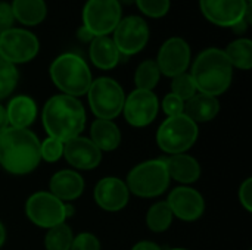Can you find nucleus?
Segmentation results:
<instances>
[{
  "label": "nucleus",
  "instance_id": "obj_13",
  "mask_svg": "<svg viewBox=\"0 0 252 250\" xmlns=\"http://www.w3.org/2000/svg\"><path fill=\"white\" fill-rule=\"evenodd\" d=\"M190 62V47L189 44L179 37L167 40L158 53V68L167 77H177L185 74Z\"/></svg>",
  "mask_w": 252,
  "mask_h": 250
},
{
  "label": "nucleus",
  "instance_id": "obj_18",
  "mask_svg": "<svg viewBox=\"0 0 252 250\" xmlns=\"http://www.w3.org/2000/svg\"><path fill=\"white\" fill-rule=\"evenodd\" d=\"M84 181L75 171L63 169L56 172L50 180V192L55 197L62 200H74L81 196Z\"/></svg>",
  "mask_w": 252,
  "mask_h": 250
},
{
  "label": "nucleus",
  "instance_id": "obj_5",
  "mask_svg": "<svg viewBox=\"0 0 252 250\" xmlns=\"http://www.w3.org/2000/svg\"><path fill=\"white\" fill-rule=\"evenodd\" d=\"M170 184V175L164 159H154L134 167L127 177V189L140 197L162 194Z\"/></svg>",
  "mask_w": 252,
  "mask_h": 250
},
{
  "label": "nucleus",
  "instance_id": "obj_4",
  "mask_svg": "<svg viewBox=\"0 0 252 250\" xmlns=\"http://www.w3.org/2000/svg\"><path fill=\"white\" fill-rule=\"evenodd\" d=\"M50 77L55 85L66 96H83L92 85V72L83 57L74 53H63L50 66Z\"/></svg>",
  "mask_w": 252,
  "mask_h": 250
},
{
  "label": "nucleus",
  "instance_id": "obj_26",
  "mask_svg": "<svg viewBox=\"0 0 252 250\" xmlns=\"http://www.w3.org/2000/svg\"><path fill=\"white\" fill-rule=\"evenodd\" d=\"M171 221H173V212L167 205V202H158L148 211L146 224L155 233L165 231L171 225Z\"/></svg>",
  "mask_w": 252,
  "mask_h": 250
},
{
  "label": "nucleus",
  "instance_id": "obj_32",
  "mask_svg": "<svg viewBox=\"0 0 252 250\" xmlns=\"http://www.w3.org/2000/svg\"><path fill=\"white\" fill-rule=\"evenodd\" d=\"M63 155V143L53 139L47 137L43 143H40V156L47 161V162H56L61 159Z\"/></svg>",
  "mask_w": 252,
  "mask_h": 250
},
{
  "label": "nucleus",
  "instance_id": "obj_12",
  "mask_svg": "<svg viewBox=\"0 0 252 250\" xmlns=\"http://www.w3.org/2000/svg\"><path fill=\"white\" fill-rule=\"evenodd\" d=\"M158 97L148 90H134L124 102V116L133 127H146L158 115Z\"/></svg>",
  "mask_w": 252,
  "mask_h": 250
},
{
  "label": "nucleus",
  "instance_id": "obj_28",
  "mask_svg": "<svg viewBox=\"0 0 252 250\" xmlns=\"http://www.w3.org/2000/svg\"><path fill=\"white\" fill-rule=\"evenodd\" d=\"M72 231L68 225L59 224L56 227L49 228L44 245L47 250H69L72 243Z\"/></svg>",
  "mask_w": 252,
  "mask_h": 250
},
{
  "label": "nucleus",
  "instance_id": "obj_29",
  "mask_svg": "<svg viewBox=\"0 0 252 250\" xmlns=\"http://www.w3.org/2000/svg\"><path fill=\"white\" fill-rule=\"evenodd\" d=\"M18 71L15 65L0 56V100L7 97L16 87Z\"/></svg>",
  "mask_w": 252,
  "mask_h": 250
},
{
  "label": "nucleus",
  "instance_id": "obj_25",
  "mask_svg": "<svg viewBox=\"0 0 252 250\" xmlns=\"http://www.w3.org/2000/svg\"><path fill=\"white\" fill-rule=\"evenodd\" d=\"M229 62L232 66H236L239 69H251L252 68V43L248 38H239L235 40L227 46L224 50Z\"/></svg>",
  "mask_w": 252,
  "mask_h": 250
},
{
  "label": "nucleus",
  "instance_id": "obj_6",
  "mask_svg": "<svg viewBox=\"0 0 252 250\" xmlns=\"http://www.w3.org/2000/svg\"><path fill=\"white\" fill-rule=\"evenodd\" d=\"M198 139V125L186 115L167 118L157 134L158 146L170 155H180L190 149Z\"/></svg>",
  "mask_w": 252,
  "mask_h": 250
},
{
  "label": "nucleus",
  "instance_id": "obj_35",
  "mask_svg": "<svg viewBox=\"0 0 252 250\" xmlns=\"http://www.w3.org/2000/svg\"><path fill=\"white\" fill-rule=\"evenodd\" d=\"M13 21H15V18H13L10 4H7L4 1H0V32L12 28Z\"/></svg>",
  "mask_w": 252,
  "mask_h": 250
},
{
  "label": "nucleus",
  "instance_id": "obj_1",
  "mask_svg": "<svg viewBox=\"0 0 252 250\" xmlns=\"http://www.w3.org/2000/svg\"><path fill=\"white\" fill-rule=\"evenodd\" d=\"M40 141L27 128L7 127L0 133V164L15 175L34 171L40 162Z\"/></svg>",
  "mask_w": 252,
  "mask_h": 250
},
{
  "label": "nucleus",
  "instance_id": "obj_8",
  "mask_svg": "<svg viewBox=\"0 0 252 250\" xmlns=\"http://www.w3.org/2000/svg\"><path fill=\"white\" fill-rule=\"evenodd\" d=\"M121 21V4L118 0H87L83 10V28L93 37L112 32Z\"/></svg>",
  "mask_w": 252,
  "mask_h": 250
},
{
  "label": "nucleus",
  "instance_id": "obj_20",
  "mask_svg": "<svg viewBox=\"0 0 252 250\" xmlns=\"http://www.w3.org/2000/svg\"><path fill=\"white\" fill-rule=\"evenodd\" d=\"M220 111V103L216 97L207 94H195L185 103L183 115L196 122L211 121Z\"/></svg>",
  "mask_w": 252,
  "mask_h": 250
},
{
  "label": "nucleus",
  "instance_id": "obj_10",
  "mask_svg": "<svg viewBox=\"0 0 252 250\" xmlns=\"http://www.w3.org/2000/svg\"><path fill=\"white\" fill-rule=\"evenodd\" d=\"M27 217L41 228H52L63 224L66 220L65 203H62L52 193H34L25 205Z\"/></svg>",
  "mask_w": 252,
  "mask_h": 250
},
{
  "label": "nucleus",
  "instance_id": "obj_24",
  "mask_svg": "<svg viewBox=\"0 0 252 250\" xmlns=\"http://www.w3.org/2000/svg\"><path fill=\"white\" fill-rule=\"evenodd\" d=\"M10 7L13 18L24 25H37L46 18L44 0H13Z\"/></svg>",
  "mask_w": 252,
  "mask_h": 250
},
{
  "label": "nucleus",
  "instance_id": "obj_30",
  "mask_svg": "<svg viewBox=\"0 0 252 250\" xmlns=\"http://www.w3.org/2000/svg\"><path fill=\"white\" fill-rule=\"evenodd\" d=\"M171 88H173V94H176L183 102L189 100L196 93V85L189 74H180L174 77L171 83Z\"/></svg>",
  "mask_w": 252,
  "mask_h": 250
},
{
  "label": "nucleus",
  "instance_id": "obj_2",
  "mask_svg": "<svg viewBox=\"0 0 252 250\" xmlns=\"http://www.w3.org/2000/svg\"><path fill=\"white\" fill-rule=\"evenodd\" d=\"M43 125L49 137L65 143L74 137H78L84 130V108L72 96H53L43 108Z\"/></svg>",
  "mask_w": 252,
  "mask_h": 250
},
{
  "label": "nucleus",
  "instance_id": "obj_33",
  "mask_svg": "<svg viewBox=\"0 0 252 250\" xmlns=\"http://www.w3.org/2000/svg\"><path fill=\"white\" fill-rule=\"evenodd\" d=\"M69 250H100V243L97 237L90 233H81L72 239Z\"/></svg>",
  "mask_w": 252,
  "mask_h": 250
},
{
  "label": "nucleus",
  "instance_id": "obj_14",
  "mask_svg": "<svg viewBox=\"0 0 252 250\" xmlns=\"http://www.w3.org/2000/svg\"><path fill=\"white\" fill-rule=\"evenodd\" d=\"M204 16L220 27H233L244 19L248 9L247 0H199Z\"/></svg>",
  "mask_w": 252,
  "mask_h": 250
},
{
  "label": "nucleus",
  "instance_id": "obj_37",
  "mask_svg": "<svg viewBox=\"0 0 252 250\" xmlns=\"http://www.w3.org/2000/svg\"><path fill=\"white\" fill-rule=\"evenodd\" d=\"M131 250H161V248L152 242H140L137 243Z\"/></svg>",
  "mask_w": 252,
  "mask_h": 250
},
{
  "label": "nucleus",
  "instance_id": "obj_17",
  "mask_svg": "<svg viewBox=\"0 0 252 250\" xmlns=\"http://www.w3.org/2000/svg\"><path fill=\"white\" fill-rule=\"evenodd\" d=\"M94 200L102 209L117 212L127 205L128 189L120 178L106 177L96 184Z\"/></svg>",
  "mask_w": 252,
  "mask_h": 250
},
{
  "label": "nucleus",
  "instance_id": "obj_23",
  "mask_svg": "<svg viewBox=\"0 0 252 250\" xmlns=\"http://www.w3.org/2000/svg\"><path fill=\"white\" fill-rule=\"evenodd\" d=\"M92 141L99 150H115L121 143V133L118 127L108 119H96L92 124Z\"/></svg>",
  "mask_w": 252,
  "mask_h": 250
},
{
  "label": "nucleus",
  "instance_id": "obj_3",
  "mask_svg": "<svg viewBox=\"0 0 252 250\" xmlns=\"http://www.w3.org/2000/svg\"><path fill=\"white\" fill-rule=\"evenodd\" d=\"M190 77L201 94L216 97L229 88L233 77V66L224 50L207 49L196 57Z\"/></svg>",
  "mask_w": 252,
  "mask_h": 250
},
{
  "label": "nucleus",
  "instance_id": "obj_21",
  "mask_svg": "<svg viewBox=\"0 0 252 250\" xmlns=\"http://www.w3.org/2000/svg\"><path fill=\"white\" fill-rule=\"evenodd\" d=\"M90 59L100 69H112L120 60V52L108 35L94 37L90 43Z\"/></svg>",
  "mask_w": 252,
  "mask_h": 250
},
{
  "label": "nucleus",
  "instance_id": "obj_31",
  "mask_svg": "<svg viewBox=\"0 0 252 250\" xmlns=\"http://www.w3.org/2000/svg\"><path fill=\"white\" fill-rule=\"evenodd\" d=\"M137 7L151 18H161L170 10V0H136Z\"/></svg>",
  "mask_w": 252,
  "mask_h": 250
},
{
  "label": "nucleus",
  "instance_id": "obj_27",
  "mask_svg": "<svg viewBox=\"0 0 252 250\" xmlns=\"http://www.w3.org/2000/svg\"><path fill=\"white\" fill-rule=\"evenodd\" d=\"M159 68L155 60H145L142 62L134 74V83L139 90H148L152 91V88L159 81Z\"/></svg>",
  "mask_w": 252,
  "mask_h": 250
},
{
  "label": "nucleus",
  "instance_id": "obj_39",
  "mask_svg": "<svg viewBox=\"0 0 252 250\" xmlns=\"http://www.w3.org/2000/svg\"><path fill=\"white\" fill-rule=\"evenodd\" d=\"M248 25H250V24H248V22H247V19L244 18V19H241V21H239L238 24H235V25H233L232 28L235 29V32L241 34V32H245V31H247Z\"/></svg>",
  "mask_w": 252,
  "mask_h": 250
},
{
  "label": "nucleus",
  "instance_id": "obj_34",
  "mask_svg": "<svg viewBox=\"0 0 252 250\" xmlns=\"http://www.w3.org/2000/svg\"><path fill=\"white\" fill-rule=\"evenodd\" d=\"M162 108H164V112L168 115V118L177 116V115H182L183 113L185 102L182 99H179L176 94L170 93V94L165 96V99L162 102Z\"/></svg>",
  "mask_w": 252,
  "mask_h": 250
},
{
  "label": "nucleus",
  "instance_id": "obj_9",
  "mask_svg": "<svg viewBox=\"0 0 252 250\" xmlns=\"http://www.w3.org/2000/svg\"><path fill=\"white\" fill-rule=\"evenodd\" d=\"M38 53L37 37L21 28H9L0 32V56L15 63H25Z\"/></svg>",
  "mask_w": 252,
  "mask_h": 250
},
{
  "label": "nucleus",
  "instance_id": "obj_19",
  "mask_svg": "<svg viewBox=\"0 0 252 250\" xmlns=\"http://www.w3.org/2000/svg\"><path fill=\"white\" fill-rule=\"evenodd\" d=\"M165 161L167 171L170 178H174L180 183H193L201 175V168L196 159H193L189 155H173Z\"/></svg>",
  "mask_w": 252,
  "mask_h": 250
},
{
  "label": "nucleus",
  "instance_id": "obj_36",
  "mask_svg": "<svg viewBox=\"0 0 252 250\" xmlns=\"http://www.w3.org/2000/svg\"><path fill=\"white\" fill-rule=\"evenodd\" d=\"M239 199H241V203L244 205V208L251 212L252 211V180L251 178H247L244 181V184L241 186L239 189Z\"/></svg>",
  "mask_w": 252,
  "mask_h": 250
},
{
  "label": "nucleus",
  "instance_id": "obj_7",
  "mask_svg": "<svg viewBox=\"0 0 252 250\" xmlns=\"http://www.w3.org/2000/svg\"><path fill=\"white\" fill-rule=\"evenodd\" d=\"M87 93L90 108L99 119L111 121L121 113L126 96L124 90L115 80L106 77L97 78L96 81H92Z\"/></svg>",
  "mask_w": 252,
  "mask_h": 250
},
{
  "label": "nucleus",
  "instance_id": "obj_40",
  "mask_svg": "<svg viewBox=\"0 0 252 250\" xmlns=\"http://www.w3.org/2000/svg\"><path fill=\"white\" fill-rule=\"evenodd\" d=\"M4 239H6V231H4V227H3L1 222H0V248H1V245L4 243Z\"/></svg>",
  "mask_w": 252,
  "mask_h": 250
},
{
  "label": "nucleus",
  "instance_id": "obj_16",
  "mask_svg": "<svg viewBox=\"0 0 252 250\" xmlns=\"http://www.w3.org/2000/svg\"><path fill=\"white\" fill-rule=\"evenodd\" d=\"M63 156L72 167L78 169H93L102 161L100 150L86 137H74L63 144Z\"/></svg>",
  "mask_w": 252,
  "mask_h": 250
},
{
  "label": "nucleus",
  "instance_id": "obj_38",
  "mask_svg": "<svg viewBox=\"0 0 252 250\" xmlns=\"http://www.w3.org/2000/svg\"><path fill=\"white\" fill-rule=\"evenodd\" d=\"M9 125V121H7V113H6V109L0 105V133H3Z\"/></svg>",
  "mask_w": 252,
  "mask_h": 250
},
{
  "label": "nucleus",
  "instance_id": "obj_42",
  "mask_svg": "<svg viewBox=\"0 0 252 250\" xmlns=\"http://www.w3.org/2000/svg\"><path fill=\"white\" fill-rule=\"evenodd\" d=\"M247 1H251V0H247Z\"/></svg>",
  "mask_w": 252,
  "mask_h": 250
},
{
  "label": "nucleus",
  "instance_id": "obj_15",
  "mask_svg": "<svg viewBox=\"0 0 252 250\" xmlns=\"http://www.w3.org/2000/svg\"><path fill=\"white\" fill-rule=\"evenodd\" d=\"M167 205L170 206L173 215L183 221L198 220L205 209V202L202 196L190 187H177L170 196Z\"/></svg>",
  "mask_w": 252,
  "mask_h": 250
},
{
  "label": "nucleus",
  "instance_id": "obj_22",
  "mask_svg": "<svg viewBox=\"0 0 252 250\" xmlns=\"http://www.w3.org/2000/svg\"><path fill=\"white\" fill-rule=\"evenodd\" d=\"M7 121L13 128H27L37 116V106L28 96H16L6 108Z\"/></svg>",
  "mask_w": 252,
  "mask_h": 250
},
{
  "label": "nucleus",
  "instance_id": "obj_41",
  "mask_svg": "<svg viewBox=\"0 0 252 250\" xmlns=\"http://www.w3.org/2000/svg\"><path fill=\"white\" fill-rule=\"evenodd\" d=\"M173 250H186V249H173Z\"/></svg>",
  "mask_w": 252,
  "mask_h": 250
},
{
  "label": "nucleus",
  "instance_id": "obj_11",
  "mask_svg": "<svg viewBox=\"0 0 252 250\" xmlns=\"http://www.w3.org/2000/svg\"><path fill=\"white\" fill-rule=\"evenodd\" d=\"M114 43L120 55H136L139 53L149 40V27L140 16H127L121 19L114 29Z\"/></svg>",
  "mask_w": 252,
  "mask_h": 250
}]
</instances>
